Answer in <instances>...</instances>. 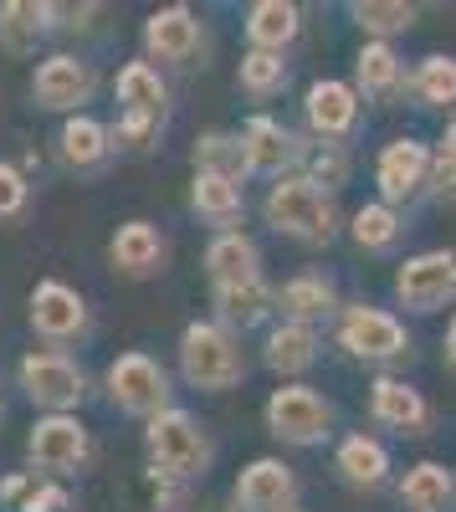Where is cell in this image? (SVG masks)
I'll return each instance as SVG.
<instances>
[{
    "label": "cell",
    "instance_id": "d4e9b609",
    "mask_svg": "<svg viewBox=\"0 0 456 512\" xmlns=\"http://www.w3.org/2000/svg\"><path fill=\"white\" fill-rule=\"evenodd\" d=\"M277 308V292L267 282H246V287H216V323L226 333H246L267 323Z\"/></svg>",
    "mask_w": 456,
    "mask_h": 512
},
{
    "label": "cell",
    "instance_id": "5b68a950",
    "mask_svg": "<svg viewBox=\"0 0 456 512\" xmlns=\"http://www.w3.org/2000/svg\"><path fill=\"white\" fill-rule=\"evenodd\" d=\"M103 384H108L113 410L134 415V420H159L164 410H170V374H164L159 359H149V354H139V349L118 354V359L108 364Z\"/></svg>",
    "mask_w": 456,
    "mask_h": 512
},
{
    "label": "cell",
    "instance_id": "5bb4252c",
    "mask_svg": "<svg viewBox=\"0 0 456 512\" xmlns=\"http://www.w3.org/2000/svg\"><path fill=\"white\" fill-rule=\"evenodd\" d=\"M144 52L149 62H170V67H190L200 52V21L190 6H164L144 21Z\"/></svg>",
    "mask_w": 456,
    "mask_h": 512
},
{
    "label": "cell",
    "instance_id": "ba28073f",
    "mask_svg": "<svg viewBox=\"0 0 456 512\" xmlns=\"http://www.w3.org/2000/svg\"><path fill=\"white\" fill-rule=\"evenodd\" d=\"M339 344L349 349V359L395 364V359L410 354V333H405L400 318H390L385 308L354 303V308H344V318H339Z\"/></svg>",
    "mask_w": 456,
    "mask_h": 512
},
{
    "label": "cell",
    "instance_id": "7c38bea8",
    "mask_svg": "<svg viewBox=\"0 0 456 512\" xmlns=\"http://www.w3.org/2000/svg\"><path fill=\"white\" fill-rule=\"evenodd\" d=\"M31 328L47 338V344H72V338L88 333V303H82V292L47 277L31 287Z\"/></svg>",
    "mask_w": 456,
    "mask_h": 512
},
{
    "label": "cell",
    "instance_id": "1f68e13d",
    "mask_svg": "<svg viewBox=\"0 0 456 512\" xmlns=\"http://www.w3.org/2000/svg\"><path fill=\"white\" fill-rule=\"evenodd\" d=\"M349 16H354L369 36H375V41L400 36V31L416 26V6H405V0H354Z\"/></svg>",
    "mask_w": 456,
    "mask_h": 512
},
{
    "label": "cell",
    "instance_id": "f546056e",
    "mask_svg": "<svg viewBox=\"0 0 456 512\" xmlns=\"http://www.w3.org/2000/svg\"><path fill=\"white\" fill-rule=\"evenodd\" d=\"M195 175H221V180H246L252 164H246L241 134H200L195 139Z\"/></svg>",
    "mask_w": 456,
    "mask_h": 512
},
{
    "label": "cell",
    "instance_id": "f1b7e54d",
    "mask_svg": "<svg viewBox=\"0 0 456 512\" xmlns=\"http://www.w3.org/2000/svg\"><path fill=\"white\" fill-rule=\"evenodd\" d=\"M451 497H456V482H451L446 466H436V461L410 466L405 482H400V502H405L410 512H446Z\"/></svg>",
    "mask_w": 456,
    "mask_h": 512
},
{
    "label": "cell",
    "instance_id": "7402d4cb",
    "mask_svg": "<svg viewBox=\"0 0 456 512\" xmlns=\"http://www.w3.org/2000/svg\"><path fill=\"white\" fill-rule=\"evenodd\" d=\"M277 308H282V323L313 328L318 318L339 313V287H334V277H323V272H298L277 292Z\"/></svg>",
    "mask_w": 456,
    "mask_h": 512
},
{
    "label": "cell",
    "instance_id": "60d3db41",
    "mask_svg": "<svg viewBox=\"0 0 456 512\" xmlns=\"http://www.w3.org/2000/svg\"><path fill=\"white\" fill-rule=\"evenodd\" d=\"M436 154H446V159H456V123L446 128V139H441V149Z\"/></svg>",
    "mask_w": 456,
    "mask_h": 512
},
{
    "label": "cell",
    "instance_id": "cb8c5ba5",
    "mask_svg": "<svg viewBox=\"0 0 456 512\" xmlns=\"http://www.w3.org/2000/svg\"><path fill=\"white\" fill-rule=\"evenodd\" d=\"M303 31V11L293 0H257L252 11H246V41H252V52H287Z\"/></svg>",
    "mask_w": 456,
    "mask_h": 512
},
{
    "label": "cell",
    "instance_id": "4dcf8cb0",
    "mask_svg": "<svg viewBox=\"0 0 456 512\" xmlns=\"http://www.w3.org/2000/svg\"><path fill=\"white\" fill-rule=\"evenodd\" d=\"M339 472H344V482L349 487H380L385 482V472H390V451L375 441V436H349L344 446H339Z\"/></svg>",
    "mask_w": 456,
    "mask_h": 512
},
{
    "label": "cell",
    "instance_id": "277c9868",
    "mask_svg": "<svg viewBox=\"0 0 456 512\" xmlns=\"http://www.w3.org/2000/svg\"><path fill=\"white\" fill-rule=\"evenodd\" d=\"M16 379H21L26 400L47 415H72L82 405V395H88V374H82V364L67 359L62 349H31L16 364Z\"/></svg>",
    "mask_w": 456,
    "mask_h": 512
},
{
    "label": "cell",
    "instance_id": "484cf974",
    "mask_svg": "<svg viewBox=\"0 0 456 512\" xmlns=\"http://www.w3.org/2000/svg\"><path fill=\"white\" fill-rule=\"evenodd\" d=\"M313 359H318V333L303 323H277L262 344V364L272 374H303L313 369Z\"/></svg>",
    "mask_w": 456,
    "mask_h": 512
},
{
    "label": "cell",
    "instance_id": "836d02e7",
    "mask_svg": "<svg viewBox=\"0 0 456 512\" xmlns=\"http://www.w3.org/2000/svg\"><path fill=\"white\" fill-rule=\"evenodd\" d=\"M410 88H416V98L421 103H431V108H451L456 103V57H426L421 67H416V77H410Z\"/></svg>",
    "mask_w": 456,
    "mask_h": 512
},
{
    "label": "cell",
    "instance_id": "44dd1931",
    "mask_svg": "<svg viewBox=\"0 0 456 512\" xmlns=\"http://www.w3.org/2000/svg\"><path fill=\"white\" fill-rule=\"evenodd\" d=\"M108 256H113V267H118L123 277L144 282V277L164 272V236H159L149 221H129V226H118V231H113Z\"/></svg>",
    "mask_w": 456,
    "mask_h": 512
},
{
    "label": "cell",
    "instance_id": "6da1fadb",
    "mask_svg": "<svg viewBox=\"0 0 456 512\" xmlns=\"http://www.w3.org/2000/svg\"><path fill=\"white\" fill-rule=\"evenodd\" d=\"M262 216L277 236H293L303 246H328L339 236V210L334 195L318 190L308 175H282L272 180L267 200H262Z\"/></svg>",
    "mask_w": 456,
    "mask_h": 512
},
{
    "label": "cell",
    "instance_id": "ac0fdd59",
    "mask_svg": "<svg viewBox=\"0 0 456 512\" xmlns=\"http://www.w3.org/2000/svg\"><path fill=\"white\" fill-rule=\"evenodd\" d=\"M205 272H211L216 287L262 282V251H257L252 236H241V231H216V241L205 246Z\"/></svg>",
    "mask_w": 456,
    "mask_h": 512
},
{
    "label": "cell",
    "instance_id": "74e56055",
    "mask_svg": "<svg viewBox=\"0 0 456 512\" xmlns=\"http://www.w3.org/2000/svg\"><path fill=\"white\" fill-rule=\"evenodd\" d=\"M26 205H31V185L16 164L0 159V221H21L26 216Z\"/></svg>",
    "mask_w": 456,
    "mask_h": 512
},
{
    "label": "cell",
    "instance_id": "30bf717a",
    "mask_svg": "<svg viewBox=\"0 0 456 512\" xmlns=\"http://www.w3.org/2000/svg\"><path fill=\"white\" fill-rule=\"evenodd\" d=\"M395 297L410 313H436L456 303V251H421L395 272Z\"/></svg>",
    "mask_w": 456,
    "mask_h": 512
},
{
    "label": "cell",
    "instance_id": "e0dca14e",
    "mask_svg": "<svg viewBox=\"0 0 456 512\" xmlns=\"http://www.w3.org/2000/svg\"><path fill=\"white\" fill-rule=\"evenodd\" d=\"M52 31H57V6H47V0H6L0 6V52L6 57H31Z\"/></svg>",
    "mask_w": 456,
    "mask_h": 512
},
{
    "label": "cell",
    "instance_id": "8d00e7d4",
    "mask_svg": "<svg viewBox=\"0 0 456 512\" xmlns=\"http://www.w3.org/2000/svg\"><path fill=\"white\" fill-rule=\"evenodd\" d=\"M113 154H149L164 134V118H139V113H118L113 118Z\"/></svg>",
    "mask_w": 456,
    "mask_h": 512
},
{
    "label": "cell",
    "instance_id": "4fadbf2b",
    "mask_svg": "<svg viewBox=\"0 0 456 512\" xmlns=\"http://www.w3.org/2000/svg\"><path fill=\"white\" fill-rule=\"evenodd\" d=\"M236 512H298V477L277 456H257L236 477Z\"/></svg>",
    "mask_w": 456,
    "mask_h": 512
},
{
    "label": "cell",
    "instance_id": "ab89813d",
    "mask_svg": "<svg viewBox=\"0 0 456 512\" xmlns=\"http://www.w3.org/2000/svg\"><path fill=\"white\" fill-rule=\"evenodd\" d=\"M431 195L446 200V205H456V159L436 154V164H431Z\"/></svg>",
    "mask_w": 456,
    "mask_h": 512
},
{
    "label": "cell",
    "instance_id": "d6a6232c",
    "mask_svg": "<svg viewBox=\"0 0 456 512\" xmlns=\"http://www.w3.org/2000/svg\"><path fill=\"white\" fill-rule=\"evenodd\" d=\"M354 241L364 246V251H390L395 241H400V231H405V221L395 216V205H385V200H375V205H364V210H354Z\"/></svg>",
    "mask_w": 456,
    "mask_h": 512
},
{
    "label": "cell",
    "instance_id": "4316f807",
    "mask_svg": "<svg viewBox=\"0 0 456 512\" xmlns=\"http://www.w3.org/2000/svg\"><path fill=\"white\" fill-rule=\"evenodd\" d=\"M354 72H359V93H364V98L390 103V98L405 88V62L395 57L390 41H369V47L359 52V62H354Z\"/></svg>",
    "mask_w": 456,
    "mask_h": 512
},
{
    "label": "cell",
    "instance_id": "f35d334b",
    "mask_svg": "<svg viewBox=\"0 0 456 512\" xmlns=\"http://www.w3.org/2000/svg\"><path fill=\"white\" fill-rule=\"evenodd\" d=\"M16 512H67V487H57V482H36Z\"/></svg>",
    "mask_w": 456,
    "mask_h": 512
},
{
    "label": "cell",
    "instance_id": "603a6c76",
    "mask_svg": "<svg viewBox=\"0 0 456 512\" xmlns=\"http://www.w3.org/2000/svg\"><path fill=\"white\" fill-rule=\"evenodd\" d=\"M113 98H118V113H139V118L170 113V88H164L154 62H123L118 82H113Z\"/></svg>",
    "mask_w": 456,
    "mask_h": 512
},
{
    "label": "cell",
    "instance_id": "ffe728a7",
    "mask_svg": "<svg viewBox=\"0 0 456 512\" xmlns=\"http://www.w3.org/2000/svg\"><path fill=\"white\" fill-rule=\"evenodd\" d=\"M57 154H62V164L67 169H77V175H98V169L113 159V134L98 123V118H88V113H77V118H67L62 123V134H57Z\"/></svg>",
    "mask_w": 456,
    "mask_h": 512
},
{
    "label": "cell",
    "instance_id": "8992f818",
    "mask_svg": "<svg viewBox=\"0 0 456 512\" xmlns=\"http://www.w3.org/2000/svg\"><path fill=\"white\" fill-rule=\"evenodd\" d=\"M93 456V436L77 415H41L26 436V461L41 477H72Z\"/></svg>",
    "mask_w": 456,
    "mask_h": 512
},
{
    "label": "cell",
    "instance_id": "9c48e42d",
    "mask_svg": "<svg viewBox=\"0 0 456 512\" xmlns=\"http://www.w3.org/2000/svg\"><path fill=\"white\" fill-rule=\"evenodd\" d=\"M93 93H98L93 62H82L72 52H52L31 77V98H36V108H47V113H72L77 118L82 103H93Z\"/></svg>",
    "mask_w": 456,
    "mask_h": 512
},
{
    "label": "cell",
    "instance_id": "b9f144b4",
    "mask_svg": "<svg viewBox=\"0 0 456 512\" xmlns=\"http://www.w3.org/2000/svg\"><path fill=\"white\" fill-rule=\"evenodd\" d=\"M446 364L456 369V318H451V328H446Z\"/></svg>",
    "mask_w": 456,
    "mask_h": 512
},
{
    "label": "cell",
    "instance_id": "83f0119b",
    "mask_svg": "<svg viewBox=\"0 0 456 512\" xmlns=\"http://www.w3.org/2000/svg\"><path fill=\"white\" fill-rule=\"evenodd\" d=\"M190 205H195L211 226L231 231V226L241 221V210H246V195H241V185H236V180H221V175H195V180H190Z\"/></svg>",
    "mask_w": 456,
    "mask_h": 512
},
{
    "label": "cell",
    "instance_id": "d590c367",
    "mask_svg": "<svg viewBox=\"0 0 456 512\" xmlns=\"http://www.w3.org/2000/svg\"><path fill=\"white\" fill-rule=\"evenodd\" d=\"M303 164H308V180H313L318 190H328V195L344 190L349 175H354V159H349L344 144H318V149L303 154Z\"/></svg>",
    "mask_w": 456,
    "mask_h": 512
},
{
    "label": "cell",
    "instance_id": "8fae6325",
    "mask_svg": "<svg viewBox=\"0 0 456 512\" xmlns=\"http://www.w3.org/2000/svg\"><path fill=\"white\" fill-rule=\"evenodd\" d=\"M431 164L436 154L421 144V139H390L375 159V185H380V200L385 205H400V200H416L426 185H431Z\"/></svg>",
    "mask_w": 456,
    "mask_h": 512
},
{
    "label": "cell",
    "instance_id": "7a4b0ae2",
    "mask_svg": "<svg viewBox=\"0 0 456 512\" xmlns=\"http://www.w3.org/2000/svg\"><path fill=\"white\" fill-rule=\"evenodd\" d=\"M180 374L190 390H236L246 379V359H241V344L236 333H226L221 323H190L180 333Z\"/></svg>",
    "mask_w": 456,
    "mask_h": 512
},
{
    "label": "cell",
    "instance_id": "d6986e66",
    "mask_svg": "<svg viewBox=\"0 0 456 512\" xmlns=\"http://www.w3.org/2000/svg\"><path fill=\"white\" fill-rule=\"evenodd\" d=\"M369 410H375L380 425H395L400 436H426V425H431L426 395L416 390V384H405V379H375Z\"/></svg>",
    "mask_w": 456,
    "mask_h": 512
},
{
    "label": "cell",
    "instance_id": "52a82bcc",
    "mask_svg": "<svg viewBox=\"0 0 456 512\" xmlns=\"http://www.w3.org/2000/svg\"><path fill=\"white\" fill-rule=\"evenodd\" d=\"M334 425V405L308 384H282L267 400V431L287 446H318Z\"/></svg>",
    "mask_w": 456,
    "mask_h": 512
},
{
    "label": "cell",
    "instance_id": "2e32d148",
    "mask_svg": "<svg viewBox=\"0 0 456 512\" xmlns=\"http://www.w3.org/2000/svg\"><path fill=\"white\" fill-rule=\"evenodd\" d=\"M303 108H308V123H313V134L323 144H339L359 128V93L349 88V82H334V77L313 82Z\"/></svg>",
    "mask_w": 456,
    "mask_h": 512
},
{
    "label": "cell",
    "instance_id": "e575fe53",
    "mask_svg": "<svg viewBox=\"0 0 456 512\" xmlns=\"http://www.w3.org/2000/svg\"><path fill=\"white\" fill-rule=\"evenodd\" d=\"M236 82H241V93H252V98H272V93L287 88V62L277 52H246Z\"/></svg>",
    "mask_w": 456,
    "mask_h": 512
},
{
    "label": "cell",
    "instance_id": "9a60e30c",
    "mask_svg": "<svg viewBox=\"0 0 456 512\" xmlns=\"http://www.w3.org/2000/svg\"><path fill=\"white\" fill-rule=\"evenodd\" d=\"M241 149H246V164H252V175H272V180H282V169H293V164H303V144H298V134H287V128L277 123V118H267V113H257V118H246V128H241Z\"/></svg>",
    "mask_w": 456,
    "mask_h": 512
},
{
    "label": "cell",
    "instance_id": "7bdbcfd3",
    "mask_svg": "<svg viewBox=\"0 0 456 512\" xmlns=\"http://www.w3.org/2000/svg\"><path fill=\"white\" fill-rule=\"evenodd\" d=\"M0 415H6V400H0Z\"/></svg>",
    "mask_w": 456,
    "mask_h": 512
},
{
    "label": "cell",
    "instance_id": "3957f363",
    "mask_svg": "<svg viewBox=\"0 0 456 512\" xmlns=\"http://www.w3.org/2000/svg\"><path fill=\"white\" fill-rule=\"evenodd\" d=\"M144 451H149V472L175 477V482H195L211 466V436L185 415V410H164L159 420L144 425Z\"/></svg>",
    "mask_w": 456,
    "mask_h": 512
}]
</instances>
